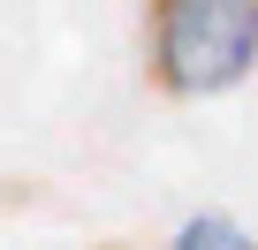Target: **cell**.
Returning a JSON list of instances; mask_svg holds the SVG:
<instances>
[{
    "mask_svg": "<svg viewBox=\"0 0 258 250\" xmlns=\"http://www.w3.org/2000/svg\"><path fill=\"white\" fill-rule=\"evenodd\" d=\"M258 68V0H145V76L167 99H220Z\"/></svg>",
    "mask_w": 258,
    "mask_h": 250,
    "instance_id": "1",
    "label": "cell"
},
{
    "mask_svg": "<svg viewBox=\"0 0 258 250\" xmlns=\"http://www.w3.org/2000/svg\"><path fill=\"white\" fill-rule=\"evenodd\" d=\"M106 250H121V242H106Z\"/></svg>",
    "mask_w": 258,
    "mask_h": 250,
    "instance_id": "3",
    "label": "cell"
},
{
    "mask_svg": "<svg viewBox=\"0 0 258 250\" xmlns=\"http://www.w3.org/2000/svg\"><path fill=\"white\" fill-rule=\"evenodd\" d=\"M167 250H258V235L243 220H228V212H198V220H182V235Z\"/></svg>",
    "mask_w": 258,
    "mask_h": 250,
    "instance_id": "2",
    "label": "cell"
}]
</instances>
